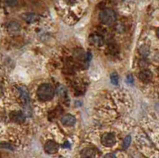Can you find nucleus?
Returning <instances> with one entry per match:
<instances>
[{
	"label": "nucleus",
	"instance_id": "nucleus-1",
	"mask_svg": "<svg viewBox=\"0 0 159 158\" xmlns=\"http://www.w3.org/2000/svg\"><path fill=\"white\" fill-rule=\"evenodd\" d=\"M37 94L42 101H50L55 94L54 87L50 84H43L38 87Z\"/></svg>",
	"mask_w": 159,
	"mask_h": 158
},
{
	"label": "nucleus",
	"instance_id": "nucleus-2",
	"mask_svg": "<svg viewBox=\"0 0 159 158\" xmlns=\"http://www.w3.org/2000/svg\"><path fill=\"white\" fill-rule=\"evenodd\" d=\"M99 20L104 25L112 26L116 21V15L115 11L111 9L104 10L99 14Z\"/></svg>",
	"mask_w": 159,
	"mask_h": 158
},
{
	"label": "nucleus",
	"instance_id": "nucleus-3",
	"mask_svg": "<svg viewBox=\"0 0 159 158\" xmlns=\"http://www.w3.org/2000/svg\"><path fill=\"white\" fill-rule=\"evenodd\" d=\"M18 91L20 94V98L23 103L24 107L26 109L29 108V91L25 86H18Z\"/></svg>",
	"mask_w": 159,
	"mask_h": 158
},
{
	"label": "nucleus",
	"instance_id": "nucleus-4",
	"mask_svg": "<svg viewBox=\"0 0 159 158\" xmlns=\"http://www.w3.org/2000/svg\"><path fill=\"white\" fill-rule=\"evenodd\" d=\"M101 144L106 147H112L116 142V138L112 133H106L101 137Z\"/></svg>",
	"mask_w": 159,
	"mask_h": 158
},
{
	"label": "nucleus",
	"instance_id": "nucleus-5",
	"mask_svg": "<svg viewBox=\"0 0 159 158\" xmlns=\"http://www.w3.org/2000/svg\"><path fill=\"white\" fill-rule=\"evenodd\" d=\"M44 149L48 154H54L58 151L59 145L53 141H49L45 145Z\"/></svg>",
	"mask_w": 159,
	"mask_h": 158
},
{
	"label": "nucleus",
	"instance_id": "nucleus-6",
	"mask_svg": "<svg viewBox=\"0 0 159 158\" xmlns=\"http://www.w3.org/2000/svg\"><path fill=\"white\" fill-rule=\"evenodd\" d=\"M10 118L12 122L15 123H22L26 120V116L21 111H13L10 114Z\"/></svg>",
	"mask_w": 159,
	"mask_h": 158
},
{
	"label": "nucleus",
	"instance_id": "nucleus-7",
	"mask_svg": "<svg viewBox=\"0 0 159 158\" xmlns=\"http://www.w3.org/2000/svg\"><path fill=\"white\" fill-rule=\"evenodd\" d=\"M60 122L65 126H73V125H75L77 120L73 115L67 114V115H64V116H62V118L60 119Z\"/></svg>",
	"mask_w": 159,
	"mask_h": 158
},
{
	"label": "nucleus",
	"instance_id": "nucleus-8",
	"mask_svg": "<svg viewBox=\"0 0 159 158\" xmlns=\"http://www.w3.org/2000/svg\"><path fill=\"white\" fill-rule=\"evenodd\" d=\"M139 80L142 82L147 84L149 82H150L153 79V73L150 71V70H143L139 74Z\"/></svg>",
	"mask_w": 159,
	"mask_h": 158
},
{
	"label": "nucleus",
	"instance_id": "nucleus-9",
	"mask_svg": "<svg viewBox=\"0 0 159 158\" xmlns=\"http://www.w3.org/2000/svg\"><path fill=\"white\" fill-rule=\"evenodd\" d=\"M22 18L28 23H33L38 22L40 17L34 13H24L22 15Z\"/></svg>",
	"mask_w": 159,
	"mask_h": 158
},
{
	"label": "nucleus",
	"instance_id": "nucleus-10",
	"mask_svg": "<svg viewBox=\"0 0 159 158\" xmlns=\"http://www.w3.org/2000/svg\"><path fill=\"white\" fill-rule=\"evenodd\" d=\"M89 42L95 46H102L104 45V37L99 34H92L89 37Z\"/></svg>",
	"mask_w": 159,
	"mask_h": 158
},
{
	"label": "nucleus",
	"instance_id": "nucleus-11",
	"mask_svg": "<svg viewBox=\"0 0 159 158\" xmlns=\"http://www.w3.org/2000/svg\"><path fill=\"white\" fill-rule=\"evenodd\" d=\"M81 158H95V152L91 148H85L81 152Z\"/></svg>",
	"mask_w": 159,
	"mask_h": 158
},
{
	"label": "nucleus",
	"instance_id": "nucleus-12",
	"mask_svg": "<svg viewBox=\"0 0 159 158\" xmlns=\"http://www.w3.org/2000/svg\"><path fill=\"white\" fill-rule=\"evenodd\" d=\"M8 31L11 33H18L21 29V26L19 23L17 22H12L9 23L7 26Z\"/></svg>",
	"mask_w": 159,
	"mask_h": 158
},
{
	"label": "nucleus",
	"instance_id": "nucleus-13",
	"mask_svg": "<svg viewBox=\"0 0 159 158\" xmlns=\"http://www.w3.org/2000/svg\"><path fill=\"white\" fill-rule=\"evenodd\" d=\"M130 143H131V138H130V136H126L123 139L122 147H123V149H128V147L130 145Z\"/></svg>",
	"mask_w": 159,
	"mask_h": 158
},
{
	"label": "nucleus",
	"instance_id": "nucleus-14",
	"mask_svg": "<svg viewBox=\"0 0 159 158\" xmlns=\"http://www.w3.org/2000/svg\"><path fill=\"white\" fill-rule=\"evenodd\" d=\"M57 94L60 97H66L67 95V90L64 86H60L57 87Z\"/></svg>",
	"mask_w": 159,
	"mask_h": 158
},
{
	"label": "nucleus",
	"instance_id": "nucleus-15",
	"mask_svg": "<svg viewBox=\"0 0 159 158\" xmlns=\"http://www.w3.org/2000/svg\"><path fill=\"white\" fill-rule=\"evenodd\" d=\"M110 79H111V82H112V84L113 85H118V84H119V76H118L117 73H112Z\"/></svg>",
	"mask_w": 159,
	"mask_h": 158
},
{
	"label": "nucleus",
	"instance_id": "nucleus-16",
	"mask_svg": "<svg viewBox=\"0 0 159 158\" xmlns=\"http://www.w3.org/2000/svg\"><path fill=\"white\" fill-rule=\"evenodd\" d=\"M0 148L10 149V150H14V149H15L14 145H12L10 143H7V142H2V143H0Z\"/></svg>",
	"mask_w": 159,
	"mask_h": 158
},
{
	"label": "nucleus",
	"instance_id": "nucleus-17",
	"mask_svg": "<svg viewBox=\"0 0 159 158\" xmlns=\"http://www.w3.org/2000/svg\"><path fill=\"white\" fill-rule=\"evenodd\" d=\"M140 53H142L143 55H144V56H146V55H148L149 53V49L148 48L146 47V46H143V47L141 48V50H140Z\"/></svg>",
	"mask_w": 159,
	"mask_h": 158
},
{
	"label": "nucleus",
	"instance_id": "nucleus-18",
	"mask_svg": "<svg viewBox=\"0 0 159 158\" xmlns=\"http://www.w3.org/2000/svg\"><path fill=\"white\" fill-rule=\"evenodd\" d=\"M7 4L10 7H15L17 4V0H7Z\"/></svg>",
	"mask_w": 159,
	"mask_h": 158
},
{
	"label": "nucleus",
	"instance_id": "nucleus-19",
	"mask_svg": "<svg viewBox=\"0 0 159 158\" xmlns=\"http://www.w3.org/2000/svg\"><path fill=\"white\" fill-rule=\"evenodd\" d=\"M104 158H117V157H116L115 154H114V153H107Z\"/></svg>",
	"mask_w": 159,
	"mask_h": 158
},
{
	"label": "nucleus",
	"instance_id": "nucleus-20",
	"mask_svg": "<svg viewBox=\"0 0 159 158\" xmlns=\"http://www.w3.org/2000/svg\"><path fill=\"white\" fill-rule=\"evenodd\" d=\"M133 77H132V76H130V75H129V76L126 77V81H127L128 84H133Z\"/></svg>",
	"mask_w": 159,
	"mask_h": 158
},
{
	"label": "nucleus",
	"instance_id": "nucleus-21",
	"mask_svg": "<svg viewBox=\"0 0 159 158\" xmlns=\"http://www.w3.org/2000/svg\"><path fill=\"white\" fill-rule=\"evenodd\" d=\"M67 3H69V4H73L76 2V0H64Z\"/></svg>",
	"mask_w": 159,
	"mask_h": 158
},
{
	"label": "nucleus",
	"instance_id": "nucleus-22",
	"mask_svg": "<svg viewBox=\"0 0 159 158\" xmlns=\"http://www.w3.org/2000/svg\"><path fill=\"white\" fill-rule=\"evenodd\" d=\"M2 93H3V87L1 84H0V96L2 95Z\"/></svg>",
	"mask_w": 159,
	"mask_h": 158
},
{
	"label": "nucleus",
	"instance_id": "nucleus-23",
	"mask_svg": "<svg viewBox=\"0 0 159 158\" xmlns=\"http://www.w3.org/2000/svg\"><path fill=\"white\" fill-rule=\"evenodd\" d=\"M63 146H64V147H65V148H68V147H69L70 145H69V143H68V142H67L65 144H64V145H63Z\"/></svg>",
	"mask_w": 159,
	"mask_h": 158
}]
</instances>
